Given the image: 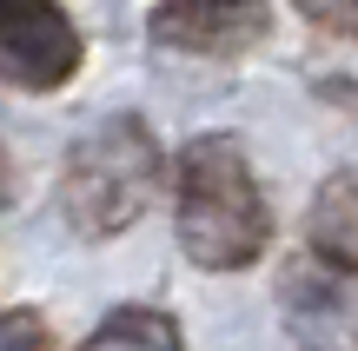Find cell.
I'll return each mask as SVG.
<instances>
[{"label": "cell", "instance_id": "cell-9", "mask_svg": "<svg viewBox=\"0 0 358 351\" xmlns=\"http://www.w3.org/2000/svg\"><path fill=\"white\" fill-rule=\"evenodd\" d=\"M299 7H306L319 27H352L358 20V0H299Z\"/></svg>", "mask_w": 358, "mask_h": 351}, {"label": "cell", "instance_id": "cell-7", "mask_svg": "<svg viewBox=\"0 0 358 351\" xmlns=\"http://www.w3.org/2000/svg\"><path fill=\"white\" fill-rule=\"evenodd\" d=\"M80 351H186V345H179V325L166 312H153V305H120V312H106L100 325L87 331Z\"/></svg>", "mask_w": 358, "mask_h": 351}, {"label": "cell", "instance_id": "cell-6", "mask_svg": "<svg viewBox=\"0 0 358 351\" xmlns=\"http://www.w3.org/2000/svg\"><path fill=\"white\" fill-rule=\"evenodd\" d=\"M306 239H312V259L319 265L358 272V172H332V179L312 193Z\"/></svg>", "mask_w": 358, "mask_h": 351}, {"label": "cell", "instance_id": "cell-8", "mask_svg": "<svg viewBox=\"0 0 358 351\" xmlns=\"http://www.w3.org/2000/svg\"><path fill=\"white\" fill-rule=\"evenodd\" d=\"M0 351H47V318L27 305H7L0 312Z\"/></svg>", "mask_w": 358, "mask_h": 351}, {"label": "cell", "instance_id": "cell-4", "mask_svg": "<svg viewBox=\"0 0 358 351\" xmlns=\"http://www.w3.org/2000/svg\"><path fill=\"white\" fill-rule=\"evenodd\" d=\"M146 33H153V47H173V53L232 60L272 33V7L266 0H159L146 13Z\"/></svg>", "mask_w": 358, "mask_h": 351}, {"label": "cell", "instance_id": "cell-3", "mask_svg": "<svg viewBox=\"0 0 358 351\" xmlns=\"http://www.w3.org/2000/svg\"><path fill=\"white\" fill-rule=\"evenodd\" d=\"M87 60V40L53 0H0V80L20 93H60Z\"/></svg>", "mask_w": 358, "mask_h": 351}, {"label": "cell", "instance_id": "cell-10", "mask_svg": "<svg viewBox=\"0 0 358 351\" xmlns=\"http://www.w3.org/2000/svg\"><path fill=\"white\" fill-rule=\"evenodd\" d=\"M7 186H13V172H7V153H0V199H7Z\"/></svg>", "mask_w": 358, "mask_h": 351}, {"label": "cell", "instance_id": "cell-2", "mask_svg": "<svg viewBox=\"0 0 358 351\" xmlns=\"http://www.w3.org/2000/svg\"><path fill=\"white\" fill-rule=\"evenodd\" d=\"M159 186V140L146 119L113 113L93 133H80L60 172V212L80 239H120L146 212Z\"/></svg>", "mask_w": 358, "mask_h": 351}, {"label": "cell", "instance_id": "cell-1", "mask_svg": "<svg viewBox=\"0 0 358 351\" xmlns=\"http://www.w3.org/2000/svg\"><path fill=\"white\" fill-rule=\"evenodd\" d=\"M179 252L199 272H245L272 239L266 193L252 179V159L232 133H199L179 153Z\"/></svg>", "mask_w": 358, "mask_h": 351}, {"label": "cell", "instance_id": "cell-5", "mask_svg": "<svg viewBox=\"0 0 358 351\" xmlns=\"http://www.w3.org/2000/svg\"><path fill=\"white\" fill-rule=\"evenodd\" d=\"M285 318L312 351H358V285L352 272H285Z\"/></svg>", "mask_w": 358, "mask_h": 351}]
</instances>
